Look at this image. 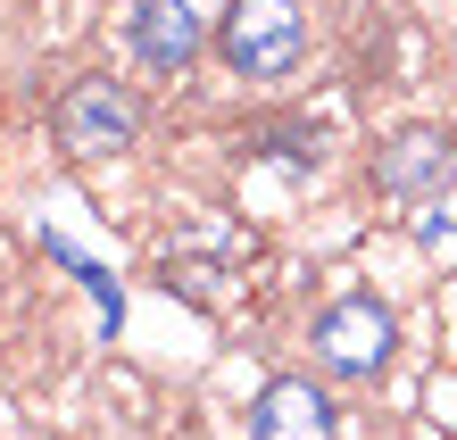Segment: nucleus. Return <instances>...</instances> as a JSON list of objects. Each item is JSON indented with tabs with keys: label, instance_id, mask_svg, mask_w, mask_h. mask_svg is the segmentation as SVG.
Instances as JSON below:
<instances>
[{
	"label": "nucleus",
	"instance_id": "nucleus-1",
	"mask_svg": "<svg viewBox=\"0 0 457 440\" xmlns=\"http://www.w3.org/2000/svg\"><path fill=\"white\" fill-rule=\"evenodd\" d=\"M217 50L241 84H275L308 59V9L300 0H233L217 17Z\"/></svg>",
	"mask_w": 457,
	"mask_h": 440
},
{
	"label": "nucleus",
	"instance_id": "nucleus-2",
	"mask_svg": "<svg viewBox=\"0 0 457 440\" xmlns=\"http://www.w3.org/2000/svg\"><path fill=\"white\" fill-rule=\"evenodd\" d=\"M50 133H59L67 158H125L133 142H142V100H133L117 75H84V84L59 92Z\"/></svg>",
	"mask_w": 457,
	"mask_h": 440
},
{
	"label": "nucleus",
	"instance_id": "nucleus-3",
	"mask_svg": "<svg viewBox=\"0 0 457 440\" xmlns=\"http://www.w3.org/2000/svg\"><path fill=\"white\" fill-rule=\"evenodd\" d=\"M308 349H316V366H325V374H341V382H374V374L391 366V349H399V324H391L383 299H333V308L316 316Z\"/></svg>",
	"mask_w": 457,
	"mask_h": 440
},
{
	"label": "nucleus",
	"instance_id": "nucleus-4",
	"mask_svg": "<svg viewBox=\"0 0 457 440\" xmlns=\"http://www.w3.org/2000/svg\"><path fill=\"white\" fill-rule=\"evenodd\" d=\"M449 183H457V133L449 125H399L374 150V191H391V200H433Z\"/></svg>",
	"mask_w": 457,
	"mask_h": 440
},
{
	"label": "nucleus",
	"instance_id": "nucleus-5",
	"mask_svg": "<svg viewBox=\"0 0 457 440\" xmlns=\"http://www.w3.org/2000/svg\"><path fill=\"white\" fill-rule=\"evenodd\" d=\"M250 440H333V399L300 374H275L250 399Z\"/></svg>",
	"mask_w": 457,
	"mask_h": 440
},
{
	"label": "nucleus",
	"instance_id": "nucleus-6",
	"mask_svg": "<svg viewBox=\"0 0 457 440\" xmlns=\"http://www.w3.org/2000/svg\"><path fill=\"white\" fill-rule=\"evenodd\" d=\"M200 9L192 0H133V50H142V67L158 75H183L200 59Z\"/></svg>",
	"mask_w": 457,
	"mask_h": 440
}]
</instances>
